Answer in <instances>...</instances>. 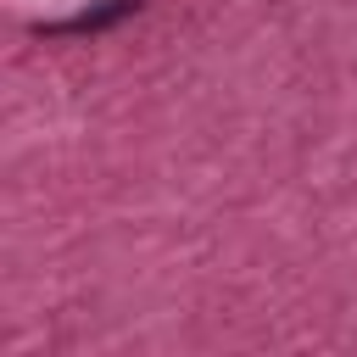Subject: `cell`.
Returning a JSON list of instances; mask_svg holds the SVG:
<instances>
[{
	"label": "cell",
	"instance_id": "1",
	"mask_svg": "<svg viewBox=\"0 0 357 357\" xmlns=\"http://www.w3.org/2000/svg\"><path fill=\"white\" fill-rule=\"evenodd\" d=\"M128 11H139V0H100V6H89V11H78V17L45 22L39 33H95V28H112V22H123Z\"/></svg>",
	"mask_w": 357,
	"mask_h": 357
}]
</instances>
